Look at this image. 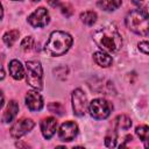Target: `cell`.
<instances>
[{
    "mask_svg": "<svg viewBox=\"0 0 149 149\" xmlns=\"http://www.w3.org/2000/svg\"><path fill=\"white\" fill-rule=\"evenodd\" d=\"M14 1H16V0H14Z\"/></svg>",
    "mask_w": 149,
    "mask_h": 149,
    "instance_id": "31",
    "label": "cell"
},
{
    "mask_svg": "<svg viewBox=\"0 0 149 149\" xmlns=\"http://www.w3.org/2000/svg\"><path fill=\"white\" fill-rule=\"evenodd\" d=\"M31 1H40V0H31Z\"/></svg>",
    "mask_w": 149,
    "mask_h": 149,
    "instance_id": "30",
    "label": "cell"
},
{
    "mask_svg": "<svg viewBox=\"0 0 149 149\" xmlns=\"http://www.w3.org/2000/svg\"><path fill=\"white\" fill-rule=\"evenodd\" d=\"M133 2L139 7V9H142L143 12L148 13V2H149V0H133Z\"/></svg>",
    "mask_w": 149,
    "mask_h": 149,
    "instance_id": "23",
    "label": "cell"
},
{
    "mask_svg": "<svg viewBox=\"0 0 149 149\" xmlns=\"http://www.w3.org/2000/svg\"><path fill=\"white\" fill-rule=\"evenodd\" d=\"M17 37H19V30H9V31H7L5 35H3V42L8 45V47H12L13 44H14V42L17 40Z\"/></svg>",
    "mask_w": 149,
    "mask_h": 149,
    "instance_id": "19",
    "label": "cell"
},
{
    "mask_svg": "<svg viewBox=\"0 0 149 149\" xmlns=\"http://www.w3.org/2000/svg\"><path fill=\"white\" fill-rule=\"evenodd\" d=\"M148 42L147 41H143V42H140L139 43V49L144 54V55H148V51H149V49H148Z\"/></svg>",
    "mask_w": 149,
    "mask_h": 149,
    "instance_id": "25",
    "label": "cell"
},
{
    "mask_svg": "<svg viewBox=\"0 0 149 149\" xmlns=\"http://www.w3.org/2000/svg\"><path fill=\"white\" fill-rule=\"evenodd\" d=\"M57 128V121L55 118H45L41 121V130L45 139H50L55 133Z\"/></svg>",
    "mask_w": 149,
    "mask_h": 149,
    "instance_id": "11",
    "label": "cell"
},
{
    "mask_svg": "<svg viewBox=\"0 0 149 149\" xmlns=\"http://www.w3.org/2000/svg\"><path fill=\"white\" fill-rule=\"evenodd\" d=\"M72 108H73V113L78 116H81L86 113L87 98L80 88H76L72 93Z\"/></svg>",
    "mask_w": 149,
    "mask_h": 149,
    "instance_id": "6",
    "label": "cell"
},
{
    "mask_svg": "<svg viewBox=\"0 0 149 149\" xmlns=\"http://www.w3.org/2000/svg\"><path fill=\"white\" fill-rule=\"evenodd\" d=\"M80 20L83 23H85L86 26H92L97 21V14L93 12V10H86V12H83L80 14Z\"/></svg>",
    "mask_w": 149,
    "mask_h": 149,
    "instance_id": "17",
    "label": "cell"
},
{
    "mask_svg": "<svg viewBox=\"0 0 149 149\" xmlns=\"http://www.w3.org/2000/svg\"><path fill=\"white\" fill-rule=\"evenodd\" d=\"M114 126L116 129H128L132 126V120L127 115L121 114L114 119Z\"/></svg>",
    "mask_w": 149,
    "mask_h": 149,
    "instance_id": "16",
    "label": "cell"
},
{
    "mask_svg": "<svg viewBox=\"0 0 149 149\" xmlns=\"http://www.w3.org/2000/svg\"><path fill=\"white\" fill-rule=\"evenodd\" d=\"M50 17H49V13L44 7H40L37 8L35 12H33L29 16H28V22L35 27V28H41L44 27L49 23Z\"/></svg>",
    "mask_w": 149,
    "mask_h": 149,
    "instance_id": "7",
    "label": "cell"
},
{
    "mask_svg": "<svg viewBox=\"0 0 149 149\" xmlns=\"http://www.w3.org/2000/svg\"><path fill=\"white\" fill-rule=\"evenodd\" d=\"M97 5L99 8L111 12V10H115L121 6V0H99Z\"/></svg>",
    "mask_w": 149,
    "mask_h": 149,
    "instance_id": "15",
    "label": "cell"
},
{
    "mask_svg": "<svg viewBox=\"0 0 149 149\" xmlns=\"http://www.w3.org/2000/svg\"><path fill=\"white\" fill-rule=\"evenodd\" d=\"M58 2H59V0H48V3H49L51 7H56V6L58 5Z\"/></svg>",
    "mask_w": 149,
    "mask_h": 149,
    "instance_id": "26",
    "label": "cell"
},
{
    "mask_svg": "<svg viewBox=\"0 0 149 149\" xmlns=\"http://www.w3.org/2000/svg\"><path fill=\"white\" fill-rule=\"evenodd\" d=\"M26 105L31 112L41 111L43 107V98L37 91H28L26 95Z\"/></svg>",
    "mask_w": 149,
    "mask_h": 149,
    "instance_id": "10",
    "label": "cell"
},
{
    "mask_svg": "<svg viewBox=\"0 0 149 149\" xmlns=\"http://www.w3.org/2000/svg\"><path fill=\"white\" fill-rule=\"evenodd\" d=\"M34 38L31 37V36H27V37H24L23 40H22V42H21V48L24 50V51H28V50H30L33 47H34Z\"/></svg>",
    "mask_w": 149,
    "mask_h": 149,
    "instance_id": "21",
    "label": "cell"
},
{
    "mask_svg": "<svg viewBox=\"0 0 149 149\" xmlns=\"http://www.w3.org/2000/svg\"><path fill=\"white\" fill-rule=\"evenodd\" d=\"M93 40L105 52H115L122 45L121 35L118 31V28L112 23L98 28L93 33Z\"/></svg>",
    "mask_w": 149,
    "mask_h": 149,
    "instance_id": "1",
    "label": "cell"
},
{
    "mask_svg": "<svg viewBox=\"0 0 149 149\" xmlns=\"http://www.w3.org/2000/svg\"><path fill=\"white\" fill-rule=\"evenodd\" d=\"M48 108H49V111L51 113H55L57 115H62L64 113V107L59 102H50L48 105Z\"/></svg>",
    "mask_w": 149,
    "mask_h": 149,
    "instance_id": "20",
    "label": "cell"
},
{
    "mask_svg": "<svg viewBox=\"0 0 149 149\" xmlns=\"http://www.w3.org/2000/svg\"><path fill=\"white\" fill-rule=\"evenodd\" d=\"M136 135L144 142V146L146 147H148V139H149V128H148V126H146V125H142V126H139V127H136Z\"/></svg>",
    "mask_w": 149,
    "mask_h": 149,
    "instance_id": "18",
    "label": "cell"
},
{
    "mask_svg": "<svg viewBox=\"0 0 149 149\" xmlns=\"http://www.w3.org/2000/svg\"><path fill=\"white\" fill-rule=\"evenodd\" d=\"M93 58H94V62L99 65V66H102V68H108L109 65H112V57L106 54L105 51H97L94 52L93 55Z\"/></svg>",
    "mask_w": 149,
    "mask_h": 149,
    "instance_id": "14",
    "label": "cell"
},
{
    "mask_svg": "<svg viewBox=\"0 0 149 149\" xmlns=\"http://www.w3.org/2000/svg\"><path fill=\"white\" fill-rule=\"evenodd\" d=\"M2 105H3V94H2V92L0 91V108L2 107Z\"/></svg>",
    "mask_w": 149,
    "mask_h": 149,
    "instance_id": "28",
    "label": "cell"
},
{
    "mask_svg": "<svg viewBox=\"0 0 149 149\" xmlns=\"http://www.w3.org/2000/svg\"><path fill=\"white\" fill-rule=\"evenodd\" d=\"M3 16V9H2V5L0 3V19H2Z\"/></svg>",
    "mask_w": 149,
    "mask_h": 149,
    "instance_id": "29",
    "label": "cell"
},
{
    "mask_svg": "<svg viewBox=\"0 0 149 149\" xmlns=\"http://www.w3.org/2000/svg\"><path fill=\"white\" fill-rule=\"evenodd\" d=\"M5 78V71L2 69V65H0V80Z\"/></svg>",
    "mask_w": 149,
    "mask_h": 149,
    "instance_id": "27",
    "label": "cell"
},
{
    "mask_svg": "<svg viewBox=\"0 0 149 149\" xmlns=\"http://www.w3.org/2000/svg\"><path fill=\"white\" fill-rule=\"evenodd\" d=\"M61 10H62V13H63L66 17H69V16H71V15L73 14V9H72V7H71L69 3H63V5L61 6Z\"/></svg>",
    "mask_w": 149,
    "mask_h": 149,
    "instance_id": "24",
    "label": "cell"
},
{
    "mask_svg": "<svg viewBox=\"0 0 149 149\" xmlns=\"http://www.w3.org/2000/svg\"><path fill=\"white\" fill-rule=\"evenodd\" d=\"M26 69H27V73H26L27 83L31 87H34L36 90H41L42 84H43V81H42L43 70H42L41 63L37 61H27Z\"/></svg>",
    "mask_w": 149,
    "mask_h": 149,
    "instance_id": "4",
    "label": "cell"
},
{
    "mask_svg": "<svg viewBox=\"0 0 149 149\" xmlns=\"http://www.w3.org/2000/svg\"><path fill=\"white\" fill-rule=\"evenodd\" d=\"M112 109H113V105L102 98H97L92 100L88 106L90 114L97 120H102L108 118Z\"/></svg>",
    "mask_w": 149,
    "mask_h": 149,
    "instance_id": "5",
    "label": "cell"
},
{
    "mask_svg": "<svg viewBox=\"0 0 149 149\" xmlns=\"http://www.w3.org/2000/svg\"><path fill=\"white\" fill-rule=\"evenodd\" d=\"M73 40L65 31H52L44 45V51L49 56H62L71 47Z\"/></svg>",
    "mask_w": 149,
    "mask_h": 149,
    "instance_id": "2",
    "label": "cell"
},
{
    "mask_svg": "<svg viewBox=\"0 0 149 149\" xmlns=\"http://www.w3.org/2000/svg\"><path fill=\"white\" fill-rule=\"evenodd\" d=\"M125 22L127 28L133 33L141 36H148L149 27L147 12H143L142 9H133L127 14Z\"/></svg>",
    "mask_w": 149,
    "mask_h": 149,
    "instance_id": "3",
    "label": "cell"
},
{
    "mask_svg": "<svg viewBox=\"0 0 149 149\" xmlns=\"http://www.w3.org/2000/svg\"><path fill=\"white\" fill-rule=\"evenodd\" d=\"M77 134H78V126L73 121H66L61 125L58 136L62 141L70 142L77 136Z\"/></svg>",
    "mask_w": 149,
    "mask_h": 149,
    "instance_id": "9",
    "label": "cell"
},
{
    "mask_svg": "<svg viewBox=\"0 0 149 149\" xmlns=\"http://www.w3.org/2000/svg\"><path fill=\"white\" fill-rule=\"evenodd\" d=\"M105 143L107 147L109 148H113L116 146V134L114 130H112V133H109L106 137H105Z\"/></svg>",
    "mask_w": 149,
    "mask_h": 149,
    "instance_id": "22",
    "label": "cell"
},
{
    "mask_svg": "<svg viewBox=\"0 0 149 149\" xmlns=\"http://www.w3.org/2000/svg\"><path fill=\"white\" fill-rule=\"evenodd\" d=\"M8 69H9V73L10 76L16 79V80H20L23 78L24 76V70H23V65L21 64V62H19L17 59H13L10 61L9 65H8Z\"/></svg>",
    "mask_w": 149,
    "mask_h": 149,
    "instance_id": "12",
    "label": "cell"
},
{
    "mask_svg": "<svg viewBox=\"0 0 149 149\" xmlns=\"http://www.w3.org/2000/svg\"><path fill=\"white\" fill-rule=\"evenodd\" d=\"M17 112H19V105H17V102L14 101V100L9 101L8 105H7V107H6V111H5V113H3L2 121L6 122V123L13 121V119L16 116Z\"/></svg>",
    "mask_w": 149,
    "mask_h": 149,
    "instance_id": "13",
    "label": "cell"
},
{
    "mask_svg": "<svg viewBox=\"0 0 149 149\" xmlns=\"http://www.w3.org/2000/svg\"><path fill=\"white\" fill-rule=\"evenodd\" d=\"M35 126V122L30 119H21L19 121H16L12 128H10V136L14 139H19L21 136H23L24 134H27L28 132H30Z\"/></svg>",
    "mask_w": 149,
    "mask_h": 149,
    "instance_id": "8",
    "label": "cell"
}]
</instances>
